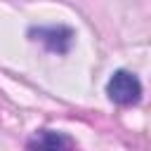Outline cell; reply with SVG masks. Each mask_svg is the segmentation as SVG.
I'll return each mask as SVG.
<instances>
[{
    "instance_id": "cell-1",
    "label": "cell",
    "mask_w": 151,
    "mask_h": 151,
    "mask_svg": "<svg viewBox=\"0 0 151 151\" xmlns=\"http://www.w3.org/2000/svg\"><path fill=\"white\" fill-rule=\"evenodd\" d=\"M142 83L139 78L132 73V71H125V68H118L109 83H106V94L113 104L118 106H134L142 101Z\"/></svg>"
},
{
    "instance_id": "cell-2",
    "label": "cell",
    "mask_w": 151,
    "mask_h": 151,
    "mask_svg": "<svg viewBox=\"0 0 151 151\" xmlns=\"http://www.w3.org/2000/svg\"><path fill=\"white\" fill-rule=\"evenodd\" d=\"M28 38L40 42L45 50L57 52V54H66L73 45V31L68 26H33L28 31Z\"/></svg>"
},
{
    "instance_id": "cell-3",
    "label": "cell",
    "mask_w": 151,
    "mask_h": 151,
    "mask_svg": "<svg viewBox=\"0 0 151 151\" xmlns=\"http://www.w3.org/2000/svg\"><path fill=\"white\" fill-rule=\"evenodd\" d=\"M26 149L28 151H78L76 142L59 130H35L28 137Z\"/></svg>"
}]
</instances>
